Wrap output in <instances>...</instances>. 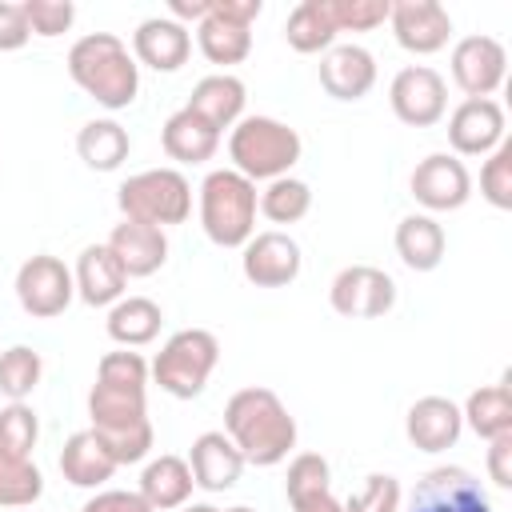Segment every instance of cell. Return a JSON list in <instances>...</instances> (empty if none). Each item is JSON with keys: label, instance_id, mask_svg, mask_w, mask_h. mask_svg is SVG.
<instances>
[{"label": "cell", "instance_id": "14", "mask_svg": "<svg viewBox=\"0 0 512 512\" xmlns=\"http://www.w3.org/2000/svg\"><path fill=\"white\" fill-rule=\"evenodd\" d=\"M388 24H392L396 44L404 52H416V56L440 52L452 36V16L436 0H396L388 8Z\"/></svg>", "mask_w": 512, "mask_h": 512}, {"label": "cell", "instance_id": "23", "mask_svg": "<svg viewBox=\"0 0 512 512\" xmlns=\"http://www.w3.org/2000/svg\"><path fill=\"white\" fill-rule=\"evenodd\" d=\"M244 100H248L244 80H236L232 72H212V76H204V80L192 88V96H188L184 108H192V112L204 116L216 132H224V128H232V124L244 120Z\"/></svg>", "mask_w": 512, "mask_h": 512}, {"label": "cell", "instance_id": "17", "mask_svg": "<svg viewBox=\"0 0 512 512\" xmlns=\"http://www.w3.org/2000/svg\"><path fill=\"white\" fill-rule=\"evenodd\" d=\"M132 52L140 64H148L156 72H176L192 56V32L184 24H176L172 16H148L132 32Z\"/></svg>", "mask_w": 512, "mask_h": 512}, {"label": "cell", "instance_id": "37", "mask_svg": "<svg viewBox=\"0 0 512 512\" xmlns=\"http://www.w3.org/2000/svg\"><path fill=\"white\" fill-rule=\"evenodd\" d=\"M480 196L500 212L512 208V144L508 140L488 152V160L480 168Z\"/></svg>", "mask_w": 512, "mask_h": 512}, {"label": "cell", "instance_id": "31", "mask_svg": "<svg viewBox=\"0 0 512 512\" xmlns=\"http://www.w3.org/2000/svg\"><path fill=\"white\" fill-rule=\"evenodd\" d=\"M464 424L480 436V440H496L504 432H512V396H508V380L500 384H484L468 396V404L460 408Z\"/></svg>", "mask_w": 512, "mask_h": 512}, {"label": "cell", "instance_id": "42", "mask_svg": "<svg viewBox=\"0 0 512 512\" xmlns=\"http://www.w3.org/2000/svg\"><path fill=\"white\" fill-rule=\"evenodd\" d=\"M28 36H32V28H28V20H24V8L0 0V52H16V48H24Z\"/></svg>", "mask_w": 512, "mask_h": 512}, {"label": "cell", "instance_id": "7", "mask_svg": "<svg viewBox=\"0 0 512 512\" xmlns=\"http://www.w3.org/2000/svg\"><path fill=\"white\" fill-rule=\"evenodd\" d=\"M120 212L124 220H140L152 228L184 224L192 212V184L176 168H148L120 184Z\"/></svg>", "mask_w": 512, "mask_h": 512}, {"label": "cell", "instance_id": "10", "mask_svg": "<svg viewBox=\"0 0 512 512\" xmlns=\"http://www.w3.org/2000/svg\"><path fill=\"white\" fill-rule=\"evenodd\" d=\"M408 512H492V500L468 468L444 464L416 480Z\"/></svg>", "mask_w": 512, "mask_h": 512}, {"label": "cell", "instance_id": "1", "mask_svg": "<svg viewBox=\"0 0 512 512\" xmlns=\"http://www.w3.org/2000/svg\"><path fill=\"white\" fill-rule=\"evenodd\" d=\"M92 432L104 440L116 464H136L152 448L148 420V364L140 352H104L96 364V384L88 392Z\"/></svg>", "mask_w": 512, "mask_h": 512}, {"label": "cell", "instance_id": "34", "mask_svg": "<svg viewBox=\"0 0 512 512\" xmlns=\"http://www.w3.org/2000/svg\"><path fill=\"white\" fill-rule=\"evenodd\" d=\"M40 372H44V360H40L36 348L12 344V348L0 352V392H4L12 404H20V400L32 396V388L40 384Z\"/></svg>", "mask_w": 512, "mask_h": 512}, {"label": "cell", "instance_id": "16", "mask_svg": "<svg viewBox=\"0 0 512 512\" xmlns=\"http://www.w3.org/2000/svg\"><path fill=\"white\" fill-rule=\"evenodd\" d=\"M448 144L456 156H488L504 144V108L496 100H460L448 116Z\"/></svg>", "mask_w": 512, "mask_h": 512}, {"label": "cell", "instance_id": "24", "mask_svg": "<svg viewBox=\"0 0 512 512\" xmlns=\"http://www.w3.org/2000/svg\"><path fill=\"white\" fill-rule=\"evenodd\" d=\"M160 144H164V152H168L172 160H180V164H204V160L216 156L220 132H216L204 116H196L192 108H180V112H172V116L164 120Z\"/></svg>", "mask_w": 512, "mask_h": 512}, {"label": "cell", "instance_id": "46", "mask_svg": "<svg viewBox=\"0 0 512 512\" xmlns=\"http://www.w3.org/2000/svg\"><path fill=\"white\" fill-rule=\"evenodd\" d=\"M168 12H172L176 24H184V20H196V24H200V20L208 16V0H172Z\"/></svg>", "mask_w": 512, "mask_h": 512}, {"label": "cell", "instance_id": "4", "mask_svg": "<svg viewBox=\"0 0 512 512\" xmlns=\"http://www.w3.org/2000/svg\"><path fill=\"white\" fill-rule=\"evenodd\" d=\"M256 184L236 168H216L200 184V228L220 248H244L256 236Z\"/></svg>", "mask_w": 512, "mask_h": 512}, {"label": "cell", "instance_id": "47", "mask_svg": "<svg viewBox=\"0 0 512 512\" xmlns=\"http://www.w3.org/2000/svg\"><path fill=\"white\" fill-rule=\"evenodd\" d=\"M180 512H220V508H212V504H184Z\"/></svg>", "mask_w": 512, "mask_h": 512}, {"label": "cell", "instance_id": "38", "mask_svg": "<svg viewBox=\"0 0 512 512\" xmlns=\"http://www.w3.org/2000/svg\"><path fill=\"white\" fill-rule=\"evenodd\" d=\"M336 32H368L388 20L392 0H324Z\"/></svg>", "mask_w": 512, "mask_h": 512}, {"label": "cell", "instance_id": "22", "mask_svg": "<svg viewBox=\"0 0 512 512\" xmlns=\"http://www.w3.org/2000/svg\"><path fill=\"white\" fill-rule=\"evenodd\" d=\"M108 248H112V256L120 260V268L128 276H152L168 260L164 228H152V224H140V220H120L108 236Z\"/></svg>", "mask_w": 512, "mask_h": 512}, {"label": "cell", "instance_id": "33", "mask_svg": "<svg viewBox=\"0 0 512 512\" xmlns=\"http://www.w3.org/2000/svg\"><path fill=\"white\" fill-rule=\"evenodd\" d=\"M308 208H312V188L296 176H276L260 192V212L272 224H296V220L308 216Z\"/></svg>", "mask_w": 512, "mask_h": 512}, {"label": "cell", "instance_id": "35", "mask_svg": "<svg viewBox=\"0 0 512 512\" xmlns=\"http://www.w3.org/2000/svg\"><path fill=\"white\" fill-rule=\"evenodd\" d=\"M44 492V476L32 460L0 456V508H28Z\"/></svg>", "mask_w": 512, "mask_h": 512}, {"label": "cell", "instance_id": "15", "mask_svg": "<svg viewBox=\"0 0 512 512\" xmlns=\"http://www.w3.org/2000/svg\"><path fill=\"white\" fill-rule=\"evenodd\" d=\"M240 268L256 288H284L300 276V244L288 232H256L244 244Z\"/></svg>", "mask_w": 512, "mask_h": 512}, {"label": "cell", "instance_id": "39", "mask_svg": "<svg viewBox=\"0 0 512 512\" xmlns=\"http://www.w3.org/2000/svg\"><path fill=\"white\" fill-rule=\"evenodd\" d=\"M328 484H332V468H328V460H324L320 452H300V456H292L288 476H284V492H288V500L324 492Z\"/></svg>", "mask_w": 512, "mask_h": 512}, {"label": "cell", "instance_id": "29", "mask_svg": "<svg viewBox=\"0 0 512 512\" xmlns=\"http://www.w3.org/2000/svg\"><path fill=\"white\" fill-rule=\"evenodd\" d=\"M160 324H164V312L148 296H124L108 308V336L124 348L152 344L160 336Z\"/></svg>", "mask_w": 512, "mask_h": 512}, {"label": "cell", "instance_id": "18", "mask_svg": "<svg viewBox=\"0 0 512 512\" xmlns=\"http://www.w3.org/2000/svg\"><path fill=\"white\" fill-rule=\"evenodd\" d=\"M320 84L332 100H360L376 84V60L360 44H332L320 56Z\"/></svg>", "mask_w": 512, "mask_h": 512}, {"label": "cell", "instance_id": "19", "mask_svg": "<svg viewBox=\"0 0 512 512\" xmlns=\"http://www.w3.org/2000/svg\"><path fill=\"white\" fill-rule=\"evenodd\" d=\"M404 432L412 440V448L420 452H444L460 440L464 432V416L448 396H420L408 416H404Z\"/></svg>", "mask_w": 512, "mask_h": 512}, {"label": "cell", "instance_id": "13", "mask_svg": "<svg viewBox=\"0 0 512 512\" xmlns=\"http://www.w3.org/2000/svg\"><path fill=\"white\" fill-rule=\"evenodd\" d=\"M412 196L428 212H456L472 196V176H468V168H464L460 156L432 152V156H424L412 168Z\"/></svg>", "mask_w": 512, "mask_h": 512}, {"label": "cell", "instance_id": "45", "mask_svg": "<svg viewBox=\"0 0 512 512\" xmlns=\"http://www.w3.org/2000/svg\"><path fill=\"white\" fill-rule=\"evenodd\" d=\"M292 512H348V508L332 496V488H324V492H312V496L292 500Z\"/></svg>", "mask_w": 512, "mask_h": 512}, {"label": "cell", "instance_id": "40", "mask_svg": "<svg viewBox=\"0 0 512 512\" xmlns=\"http://www.w3.org/2000/svg\"><path fill=\"white\" fill-rule=\"evenodd\" d=\"M348 512H400V480L388 472H372L360 492L344 500Z\"/></svg>", "mask_w": 512, "mask_h": 512}, {"label": "cell", "instance_id": "20", "mask_svg": "<svg viewBox=\"0 0 512 512\" xmlns=\"http://www.w3.org/2000/svg\"><path fill=\"white\" fill-rule=\"evenodd\" d=\"M72 284H76V296L92 308H112L116 300H124V284H128V272L120 268V260L112 256L108 244H88L76 260V272H72Z\"/></svg>", "mask_w": 512, "mask_h": 512}, {"label": "cell", "instance_id": "36", "mask_svg": "<svg viewBox=\"0 0 512 512\" xmlns=\"http://www.w3.org/2000/svg\"><path fill=\"white\" fill-rule=\"evenodd\" d=\"M36 436H40V424H36V412L24 400L0 408V456L28 460L32 448H36Z\"/></svg>", "mask_w": 512, "mask_h": 512}, {"label": "cell", "instance_id": "2", "mask_svg": "<svg viewBox=\"0 0 512 512\" xmlns=\"http://www.w3.org/2000/svg\"><path fill=\"white\" fill-rule=\"evenodd\" d=\"M224 436L240 448L244 464L272 468L296 448V420L272 388H240L224 404Z\"/></svg>", "mask_w": 512, "mask_h": 512}, {"label": "cell", "instance_id": "32", "mask_svg": "<svg viewBox=\"0 0 512 512\" xmlns=\"http://www.w3.org/2000/svg\"><path fill=\"white\" fill-rule=\"evenodd\" d=\"M284 40L296 52H328L336 40V28L328 20L324 0H300L284 20Z\"/></svg>", "mask_w": 512, "mask_h": 512}, {"label": "cell", "instance_id": "41", "mask_svg": "<svg viewBox=\"0 0 512 512\" xmlns=\"http://www.w3.org/2000/svg\"><path fill=\"white\" fill-rule=\"evenodd\" d=\"M20 8H24V20H28L32 36H60L76 20L72 0H24Z\"/></svg>", "mask_w": 512, "mask_h": 512}, {"label": "cell", "instance_id": "48", "mask_svg": "<svg viewBox=\"0 0 512 512\" xmlns=\"http://www.w3.org/2000/svg\"><path fill=\"white\" fill-rule=\"evenodd\" d=\"M224 512H256V508H248V504H236V508H224Z\"/></svg>", "mask_w": 512, "mask_h": 512}, {"label": "cell", "instance_id": "9", "mask_svg": "<svg viewBox=\"0 0 512 512\" xmlns=\"http://www.w3.org/2000/svg\"><path fill=\"white\" fill-rule=\"evenodd\" d=\"M76 296V284H72V272L64 268V260L40 252V256H28L16 272V300L28 316L36 320H52L60 316Z\"/></svg>", "mask_w": 512, "mask_h": 512}, {"label": "cell", "instance_id": "25", "mask_svg": "<svg viewBox=\"0 0 512 512\" xmlns=\"http://www.w3.org/2000/svg\"><path fill=\"white\" fill-rule=\"evenodd\" d=\"M116 468H120V464L112 460V452L104 448V440H100L92 428L72 432V436L64 440L60 472H64L68 484H76V488H100L104 480H112Z\"/></svg>", "mask_w": 512, "mask_h": 512}, {"label": "cell", "instance_id": "30", "mask_svg": "<svg viewBox=\"0 0 512 512\" xmlns=\"http://www.w3.org/2000/svg\"><path fill=\"white\" fill-rule=\"evenodd\" d=\"M128 148H132L128 128L116 120H88L76 132V152L92 172H116L128 160Z\"/></svg>", "mask_w": 512, "mask_h": 512}, {"label": "cell", "instance_id": "43", "mask_svg": "<svg viewBox=\"0 0 512 512\" xmlns=\"http://www.w3.org/2000/svg\"><path fill=\"white\" fill-rule=\"evenodd\" d=\"M80 512H152L148 500L140 492H124V488H108V492H96Z\"/></svg>", "mask_w": 512, "mask_h": 512}, {"label": "cell", "instance_id": "3", "mask_svg": "<svg viewBox=\"0 0 512 512\" xmlns=\"http://www.w3.org/2000/svg\"><path fill=\"white\" fill-rule=\"evenodd\" d=\"M68 76L100 104V108H128L140 92V64L112 32H88L68 48Z\"/></svg>", "mask_w": 512, "mask_h": 512}, {"label": "cell", "instance_id": "6", "mask_svg": "<svg viewBox=\"0 0 512 512\" xmlns=\"http://www.w3.org/2000/svg\"><path fill=\"white\" fill-rule=\"evenodd\" d=\"M216 360H220V340L208 328H180L156 352L152 380L160 384V392H168L176 400H192L204 392Z\"/></svg>", "mask_w": 512, "mask_h": 512}, {"label": "cell", "instance_id": "26", "mask_svg": "<svg viewBox=\"0 0 512 512\" xmlns=\"http://www.w3.org/2000/svg\"><path fill=\"white\" fill-rule=\"evenodd\" d=\"M196 44H200V52H204L212 64H220V68L240 64V60H248V52H252V24L228 20V16L216 12V4L208 0V16L196 24Z\"/></svg>", "mask_w": 512, "mask_h": 512}, {"label": "cell", "instance_id": "12", "mask_svg": "<svg viewBox=\"0 0 512 512\" xmlns=\"http://www.w3.org/2000/svg\"><path fill=\"white\" fill-rule=\"evenodd\" d=\"M508 76V52L496 36H464L452 48V80L468 100H492Z\"/></svg>", "mask_w": 512, "mask_h": 512}, {"label": "cell", "instance_id": "21", "mask_svg": "<svg viewBox=\"0 0 512 512\" xmlns=\"http://www.w3.org/2000/svg\"><path fill=\"white\" fill-rule=\"evenodd\" d=\"M188 468H192V484L204 488V492H224L240 480L244 472V456L240 448L224 436V432H200L192 440V452H188Z\"/></svg>", "mask_w": 512, "mask_h": 512}, {"label": "cell", "instance_id": "44", "mask_svg": "<svg viewBox=\"0 0 512 512\" xmlns=\"http://www.w3.org/2000/svg\"><path fill=\"white\" fill-rule=\"evenodd\" d=\"M508 460H512V432L488 440V476H492L496 488H512V468H508Z\"/></svg>", "mask_w": 512, "mask_h": 512}, {"label": "cell", "instance_id": "27", "mask_svg": "<svg viewBox=\"0 0 512 512\" xmlns=\"http://www.w3.org/2000/svg\"><path fill=\"white\" fill-rule=\"evenodd\" d=\"M192 468L180 456H156L144 472H140V496L148 500L152 512H168V508H184L192 496Z\"/></svg>", "mask_w": 512, "mask_h": 512}, {"label": "cell", "instance_id": "5", "mask_svg": "<svg viewBox=\"0 0 512 512\" xmlns=\"http://www.w3.org/2000/svg\"><path fill=\"white\" fill-rule=\"evenodd\" d=\"M300 152H304L300 132L276 116H244L240 124H232V136H228L232 168L240 176H248L252 184L288 176L292 164L300 160Z\"/></svg>", "mask_w": 512, "mask_h": 512}, {"label": "cell", "instance_id": "11", "mask_svg": "<svg viewBox=\"0 0 512 512\" xmlns=\"http://www.w3.org/2000/svg\"><path fill=\"white\" fill-rule=\"evenodd\" d=\"M328 300L348 320H372V316H384L396 304V280L384 268L348 264V268L336 272V280L328 288Z\"/></svg>", "mask_w": 512, "mask_h": 512}, {"label": "cell", "instance_id": "8", "mask_svg": "<svg viewBox=\"0 0 512 512\" xmlns=\"http://www.w3.org/2000/svg\"><path fill=\"white\" fill-rule=\"evenodd\" d=\"M388 100H392V112H396L400 124H408V128H432L448 112V84H444V76L436 68L408 64V68H400L392 76Z\"/></svg>", "mask_w": 512, "mask_h": 512}, {"label": "cell", "instance_id": "28", "mask_svg": "<svg viewBox=\"0 0 512 512\" xmlns=\"http://www.w3.org/2000/svg\"><path fill=\"white\" fill-rule=\"evenodd\" d=\"M444 248H448L444 228H440L432 216L412 212V216H404V220L396 224V252H400V260H404L412 272H432V268H440Z\"/></svg>", "mask_w": 512, "mask_h": 512}]
</instances>
